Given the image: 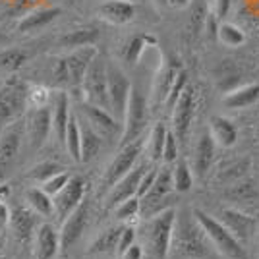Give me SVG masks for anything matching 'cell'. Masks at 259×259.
I'll use <instances>...</instances> for the list:
<instances>
[{"mask_svg": "<svg viewBox=\"0 0 259 259\" xmlns=\"http://www.w3.org/2000/svg\"><path fill=\"white\" fill-rule=\"evenodd\" d=\"M190 4V0H168V6L172 8H186Z\"/></svg>", "mask_w": 259, "mask_h": 259, "instance_id": "51", "label": "cell"}, {"mask_svg": "<svg viewBox=\"0 0 259 259\" xmlns=\"http://www.w3.org/2000/svg\"><path fill=\"white\" fill-rule=\"evenodd\" d=\"M195 108H197L195 89L188 85L172 107V132L180 141L188 138V132L192 128V122L195 116Z\"/></svg>", "mask_w": 259, "mask_h": 259, "instance_id": "11", "label": "cell"}, {"mask_svg": "<svg viewBox=\"0 0 259 259\" xmlns=\"http://www.w3.org/2000/svg\"><path fill=\"white\" fill-rule=\"evenodd\" d=\"M182 70H184L182 62H180L178 58H174V56L166 58V60L162 62L161 68H159V72H157V76L153 79V89H151L153 107H159V105H164V103H166V97H168L174 81H176V77H178V74H180Z\"/></svg>", "mask_w": 259, "mask_h": 259, "instance_id": "14", "label": "cell"}, {"mask_svg": "<svg viewBox=\"0 0 259 259\" xmlns=\"http://www.w3.org/2000/svg\"><path fill=\"white\" fill-rule=\"evenodd\" d=\"M122 228L124 227H112V228H107L103 234H99L97 240L91 244L89 253H116Z\"/></svg>", "mask_w": 259, "mask_h": 259, "instance_id": "31", "label": "cell"}, {"mask_svg": "<svg viewBox=\"0 0 259 259\" xmlns=\"http://www.w3.org/2000/svg\"><path fill=\"white\" fill-rule=\"evenodd\" d=\"M174 221H176V211L174 209H162L159 213L149 217L145 225V242L147 249L155 259L168 257L170 249V240H172Z\"/></svg>", "mask_w": 259, "mask_h": 259, "instance_id": "3", "label": "cell"}, {"mask_svg": "<svg viewBox=\"0 0 259 259\" xmlns=\"http://www.w3.org/2000/svg\"><path fill=\"white\" fill-rule=\"evenodd\" d=\"M64 147L66 151H68V155L72 157V161L81 162V132H79V120H77L76 112L70 114V122H68V130H66Z\"/></svg>", "mask_w": 259, "mask_h": 259, "instance_id": "29", "label": "cell"}, {"mask_svg": "<svg viewBox=\"0 0 259 259\" xmlns=\"http://www.w3.org/2000/svg\"><path fill=\"white\" fill-rule=\"evenodd\" d=\"M162 161L166 164L178 161V138L174 132L166 134V141H164V151H162Z\"/></svg>", "mask_w": 259, "mask_h": 259, "instance_id": "43", "label": "cell"}, {"mask_svg": "<svg viewBox=\"0 0 259 259\" xmlns=\"http://www.w3.org/2000/svg\"><path fill=\"white\" fill-rule=\"evenodd\" d=\"M147 45H157V39L153 35H136L130 39V43L124 49V60L128 64H138L143 51L147 49Z\"/></svg>", "mask_w": 259, "mask_h": 259, "instance_id": "35", "label": "cell"}, {"mask_svg": "<svg viewBox=\"0 0 259 259\" xmlns=\"http://www.w3.org/2000/svg\"><path fill=\"white\" fill-rule=\"evenodd\" d=\"M97 54H99V51L95 49V45H89V47L76 49V51H72V53L66 56L68 74H70V89L81 91L87 70H89L91 62L97 58Z\"/></svg>", "mask_w": 259, "mask_h": 259, "instance_id": "15", "label": "cell"}, {"mask_svg": "<svg viewBox=\"0 0 259 259\" xmlns=\"http://www.w3.org/2000/svg\"><path fill=\"white\" fill-rule=\"evenodd\" d=\"M27 93L29 83L20 77H10L0 85V134L10 124L22 120L27 110Z\"/></svg>", "mask_w": 259, "mask_h": 259, "instance_id": "2", "label": "cell"}, {"mask_svg": "<svg viewBox=\"0 0 259 259\" xmlns=\"http://www.w3.org/2000/svg\"><path fill=\"white\" fill-rule=\"evenodd\" d=\"M166 134L168 130L164 128L162 122H157L153 126L151 134H149V141H147V155L153 162L162 161V151H164V141H166Z\"/></svg>", "mask_w": 259, "mask_h": 259, "instance_id": "34", "label": "cell"}, {"mask_svg": "<svg viewBox=\"0 0 259 259\" xmlns=\"http://www.w3.org/2000/svg\"><path fill=\"white\" fill-rule=\"evenodd\" d=\"M157 6H168V0H153Z\"/></svg>", "mask_w": 259, "mask_h": 259, "instance_id": "53", "label": "cell"}, {"mask_svg": "<svg viewBox=\"0 0 259 259\" xmlns=\"http://www.w3.org/2000/svg\"><path fill=\"white\" fill-rule=\"evenodd\" d=\"M23 126H25V138L29 141L31 151L41 149L53 130V110L49 107L31 108L23 120Z\"/></svg>", "mask_w": 259, "mask_h": 259, "instance_id": "9", "label": "cell"}, {"mask_svg": "<svg viewBox=\"0 0 259 259\" xmlns=\"http://www.w3.org/2000/svg\"><path fill=\"white\" fill-rule=\"evenodd\" d=\"M147 108H149V103H147L145 95L138 87L132 85L128 107H126V114H124V124H122V136H120L122 145H128L132 141L140 140V136L147 126V120H149Z\"/></svg>", "mask_w": 259, "mask_h": 259, "instance_id": "5", "label": "cell"}, {"mask_svg": "<svg viewBox=\"0 0 259 259\" xmlns=\"http://www.w3.org/2000/svg\"><path fill=\"white\" fill-rule=\"evenodd\" d=\"M207 10V4L203 0H195L192 4V10H190V20H188V33L197 39L201 33L205 31V22H207V16H209Z\"/></svg>", "mask_w": 259, "mask_h": 259, "instance_id": "32", "label": "cell"}, {"mask_svg": "<svg viewBox=\"0 0 259 259\" xmlns=\"http://www.w3.org/2000/svg\"><path fill=\"white\" fill-rule=\"evenodd\" d=\"M8 195H10V186L8 184H2L0 186V201H6Z\"/></svg>", "mask_w": 259, "mask_h": 259, "instance_id": "52", "label": "cell"}, {"mask_svg": "<svg viewBox=\"0 0 259 259\" xmlns=\"http://www.w3.org/2000/svg\"><path fill=\"white\" fill-rule=\"evenodd\" d=\"M4 41H6V35H4V33H0V43H4Z\"/></svg>", "mask_w": 259, "mask_h": 259, "instance_id": "54", "label": "cell"}, {"mask_svg": "<svg viewBox=\"0 0 259 259\" xmlns=\"http://www.w3.org/2000/svg\"><path fill=\"white\" fill-rule=\"evenodd\" d=\"M70 178H72V176H68L66 172L56 174V176H53V178H49L47 182H43V190L51 195V197H54L58 192H62V188L70 182Z\"/></svg>", "mask_w": 259, "mask_h": 259, "instance_id": "44", "label": "cell"}, {"mask_svg": "<svg viewBox=\"0 0 259 259\" xmlns=\"http://www.w3.org/2000/svg\"><path fill=\"white\" fill-rule=\"evenodd\" d=\"M62 248L60 242V232L49 225L43 223L35 230V242H33V259H54L58 255V249Z\"/></svg>", "mask_w": 259, "mask_h": 259, "instance_id": "19", "label": "cell"}, {"mask_svg": "<svg viewBox=\"0 0 259 259\" xmlns=\"http://www.w3.org/2000/svg\"><path fill=\"white\" fill-rule=\"evenodd\" d=\"M87 182L81 176H72L70 182L62 188V192L53 197L54 201V215L58 217V221L64 223L68 217L76 211L77 207L85 201Z\"/></svg>", "mask_w": 259, "mask_h": 259, "instance_id": "8", "label": "cell"}, {"mask_svg": "<svg viewBox=\"0 0 259 259\" xmlns=\"http://www.w3.org/2000/svg\"><path fill=\"white\" fill-rule=\"evenodd\" d=\"M257 138H259V132H257Z\"/></svg>", "mask_w": 259, "mask_h": 259, "instance_id": "58", "label": "cell"}, {"mask_svg": "<svg viewBox=\"0 0 259 259\" xmlns=\"http://www.w3.org/2000/svg\"><path fill=\"white\" fill-rule=\"evenodd\" d=\"M10 225V209L6 207L4 201H0V228Z\"/></svg>", "mask_w": 259, "mask_h": 259, "instance_id": "50", "label": "cell"}, {"mask_svg": "<svg viewBox=\"0 0 259 259\" xmlns=\"http://www.w3.org/2000/svg\"><path fill=\"white\" fill-rule=\"evenodd\" d=\"M230 10V0H213V14H215L219 20H225Z\"/></svg>", "mask_w": 259, "mask_h": 259, "instance_id": "48", "label": "cell"}, {"mask_svg": "<svg viewBox=\"0 0 259 259\" xmlns=\"http://www.w3.org/2000/svg\"><path fill=\"white\" fill-rule=\"evenodd\" d=\"M99 16L112 25H126L136 16V6L128 0H105L99 6Z\"/></svg>", "mask_w": 259, "mask_h": 259, "instance_id": "22", "label": "cell"}, {"mask_svg": "<svg viewBox=\"0 0 259 259\" xmlns=\"http://www.w3.org/2000/svg\"><path fill=\"white\" fill-rule=\"evenodd\" d=\"M219 221L234 234L240 244H248L249 240L257 236V219L240 209H232V207L223 209Z\"/></svg>", "mask_w": 259, "mask_h": 259, "instance_id": "13", "label": "cell"}, {"mask_svg": "<svg viewBox=\"0 0 259 259\" xmlns=\"http://www.w3.org/2000/svg\"><path fill=\"white\" fill-rule=\"evenodd\" d=\"M188 87V74L186 72H180L178 74V77H176V81H174V85H172V89H170V93H168V97H166V107L168 108H172L174 105H176V101L180 99V95L184 93V89Z\"/></svg>", "mask_w": 259, "mask_h": 259, "instance_id": "42", "label": "cell"}, {"mask_svg": "<svg viewBox=\"0 0 259 259\" xmlns=\"http://www.w3.org/2000/svg\"><path fill=\"white\" fill-rule=\"evenodd\" d=\"M35 225H37V213L27 205H14L10 209V228L18 242H29L35 236Z\"/></svg>", "mask_w": 259, "mask_h": 259, "instance_id": "20", "label": "cell"}, {"mask_svg": "<svg viewBox=\"0 0 259 259\" xmlns=\"http://www.w3.org/2000/svg\"><path fill=\"white\" fill-rule=\"evenodd\" d=\"M0 249H2V234H0Z\"/></svg>", "mask_w": 259, "mask_h": 259, "instance_id": "56", "label": "cell"}, {"mask_svg": "<svg viewBox=\"0 0 259 259\" xmlns=\"http://www.w3.org/2000/svg\"><path fill=\"white\" fill-rule=\"evenodd\" d=\"M147 172V166L145 164H140V166H134L124 178H120L118 182L110 188V192L107 195V201H105V207L107 209H114V207L126 201L130 197L138 195V190H140V184L143 174Z\"/></svg>", "mask_w": 259, "mask_h": 259, "instance_id": "16", "label": "cell"}, {"mask_svg": "<svg viewBox=\"0 0 259 259\" xmlns=\"http://www.w3.org/2000/svg\"><path fill=\"white\" fill-rule=\"evenodd\" d=\"M25 201L39 217H51L54 213L53 197L45 192L43 188H31L25 192Z\"/></svg>", "mask_w": 259, "mask_h": 259, "instance_id": "30", "label": "cell"}, {"mask_svg": "<svg viewBox=\"0 0 259 259\" xmlns=\"http://www.w3.org/2000/svg\"><path fill=\"white\" fill-rule=\"evenodd\" d=\"M170 259H221L223 255L217 251L207 232L195 219L194 209L176 211L172 240L168 249Z\"/></svg>", "mask_w": 259, "mask_h": 259, "instance_id": "1", "label": "cell"}, {"mask_svg": "<svg viewBox=\"0 0 259 259\" xmlns=\"http://www.w3.org/2000/svg\"><path fill=\"white\" fill-rule=\"evenodd\" d=\"M107 77H108V103H110V112L116 118L124 120L126 107H128L130 93H132V83L128 81L122 68L108 62L107 64Z\"/></svg>", "mask_w": 259, "mask_h": 259, "instance_id": "7", "label": "cell"}, {"mask_svg": "<svg viewBox=\"0 0 259 259\" xmlns=\"http://www.w3.org/2000/svg\"><path fill=\"white\" fill-rule=\"evenodd\" d=\"M79 110H81L83 118L101 134L103 140H112L118 134L120 124L116 122V116L110 110L97 107V105H91V103H85V101L79 105Z\"/></svg>", "mask_w": 259, "mask_h": 259, "instance_id": "18", "label": "cell"}, {"mask_svg": "<svg viewBox=\"0 0 259 259\" xmlns=\"http://www.w3.org/2000/svg\"><path fill=\"white\" fill-rule=\"evenodd\" d=\"M25 134V126L22 120L10 124L0 134V178L10 168V164L16 161L20 147H22V136Z\"/></svg>", "mask_w": 259, "mask_h": 259, "instance_id": "17", "label": "cell"}, {"mask_svg": "<svg viewBox=\"0 0 259 259\" xmlns=\"http://www.w3.org/2000/svg\"><path fill=\"white\" fill-rule=\"evenodd\" d=\"M172 180H174V190L180 192V194H186L192 190L194 186V174H192V168L188 166L186 161H176L172 168Z\"/></svg>", "mask_w": 259, "mask_h": 259, "instance_id": "37", "label": "cell"}, {"mask_svg": "<svg viewBox=\"0 0 259 259\" xmlns=\"http://www.w3.org/2000/svg\"><path fill=\"white\" fill-rule=\"evenodd\" d=\"M215 147L217 143L211 136V132H203L197 140L194 151V170L199 178H203L207 174V170L211 168L213 159H215Z\"/></svg>", "mask_w": 259, "mask_h": 259, "instance_id": "24", "label": "cell"}, {"mask_svg": "<svg viewBox=\"0 0 259 259\" xmlns=\"http://www.w3.org/2000/svg\"><path fill=\"white\" fill-rule=\"evenodd\" d=\"M99 39V33L95 29H76V31L68 33L60 39V45L66 49H81V47H89V45H95V41Z\"/></svg>", "mask_w": 259, "mask_h": 259, "instance_id": "36", "label": "cell"}, {"mask_svg": "<svg viewBox=\"0 0 259 259\" xmlns=\"http://www.w3.org/2000/svg\"><path fill=\"white\" fill-rule=\"evenodd\" d=\"M141 155V141H132L128 145H122V149L118 151V155L112 159V162L107 166L105 176H103V186L110 190L114 184L118 182L120 178H124L126 174L136 166V161Z\"/></svg>", "mask_w": 259, "mask_h": 259, "instance_id": "10", "label": "cell"}, {"mask_svg": "<svg viewBox=\"0 0 259 259\" xmlns=\"http://www.w3.org/2000/svg\"><path fill=\"white\" fill-rule=\"evenodd\" d=\"M157 172H159V170H155V168H147V172L143 174L141 184H140V190H138V197H140V199L151 190L153 182H155V178H157Z\"/></svg>", "mask_w": 259, "mask_h": 259, "instance_id": "47", "label": "cell"}, {"mask_svg": "<svg viewBox=\"0 0 259 259\" xmlns=\"http://www.w3.org/2000/svg\"><path fill=\"white\" fill-rule=\"evenodd\" d=\"M255 195H257V192H255L253 186L248 182L236 184V186L230 190V197H234L238 201H251Z\"/></svg>", "mask_w": 259, "mask_h": 259, "instance_id": "45", "label": "cell"}, {"mask_svg": "<svg viewBox=\"0 0 259 259\" xmlns=\"http://www.w3.org/2000/svg\"><path fill=\"white\" fill-rule=\"evenodd\" d=\"M195 219L199 221V225L203 227V230L207 232L209 240L213 242V246L217 248V251L228 259H244L246 257V251L242 248V244L238 242L234 234L228 230L219 219L211 217L209 213L201 211V209H194Z\"/></svg>", "mask_w": 259, "mask_h": 259, "instance_id": "4", "label": "cell"}, {"mask_svg": "<svg viewBox=\"0 0 259 259\" xmlns=\"http://www.w3.org/2000/svg\"><path fill=\"white\" fill-rule=\"evenodd\" d=\"M174 190V180H172V168H161L157 172V178L153 182L151 190L147 194L141 197V215L143 217H149L155 215L162 211V199L168 197L170 192Z\"/></svg>", "mask_w": 259, "mask_h": 259, "instance_id": "12", "label": "cell"}, {"mask_svg": "<svg viewBox=\"0 0 259 259\" xmlns=\"http://www.w3.org/2000/svg\"><path fill=\"white\" fill-rule=\"evenodd\" d=\"M64 172V168L58 164V162H53V161H45V162H39V164H35L31 170L27 172V178L29 180H37V182H47L49 178H53L56 174Z\"/></svg>", "mask_w": 259, "mask_h": 259, "instance_id": "39", "label": "cell"}, {"mask_svg": "<svg viewBox=\"0 0 259 259\" xmlns=\"http://www.w3.org/2000/svg\"><path fill=\"white\" fill-rule=\"evenodd\" d=\"M114 215L118 221H134L141 215V199L138 195L130 197L126 201H122L114 207Z\"/></svg>", "mask_w": 259, "mask_h": 259, "instance_id": "40", "label": "cell"}, {"mask_svg": "<svg viewBox=\"0 0 259 259\" xmlns=\"http://www.w3.org/2000/svg\"><path fill=\"white\" fill-rule=\"evenodd\" d=\"M209 132H211L215 143L221 147H232L238 140L236 126L225 116H213L209 122Z\"/></svg>", "mask_w": 259, "mask_h": 259, "instance_id": "27", "label": "cell"}, {"mask_svg": "<svg viewBox=\"0 0 259 259\" xmlns=\"http://www.w3.org/2000/svg\"><path fill=\"white\" fill-rule=\"evenodd\" d=\"M132 244H136V230L134 227H124L122 228V234H120V240H118V249H116V253L122 255L126 249L132 246Z\"/></svg>", "mask_w": 259, "mask_h": 259, "instance_id": "46", "label": "cell"}, {"mask_svg": "<svg viewBox=\"0 0 259 259\" xmlns=\"http://www.w3.org/2000/svg\"><path fill=\"white\" fill-rule=\"evenodd\" d=\"M219 41L223 45H227V47L236 49L240 45H244L246 33L242 31L238 25H234V23H221V27H219Z\"/></svg>", "mask_w": 259, "mask_h": 259, "instance_id": "38", "label": "cell"}, {"mask_svg": "<svg viewBox=\"0 0 259 259\" xmlns=\"http://www.w3.org/2000/svg\"><path fill=\"white\" fill-rule=\"evenodd\" d=\"M29 54L23 49H0V72L12 74L16 70H20L25 62H27Z\"/></svg>", "mask_w": 259, "mask_h": 259, "instance_id": "33", "label": "cell"}, {"mask_svg": "<svg viewBox=\"0 0 259 259\" xmlns=\"http://www.w3.org/2000/svg\"><path fill=\"white\" fill-rule=\"evenodd\" d=\"M120 259H143V248H141L140 244H132L122 255Z\"/></svg>", "mask_w": 259, "mask_h": 259, "instance_id": "49", "label": "cell"}, {"mask_svg": "<svg viewBox=\"0 0 259 259\" xmlns=\"http://www.w3.org/2000/svg\"><path fill=\"white\" fill-rule=\"evenodd\" d=\"M0 85H2V81H0Z\"/></svg>", "mask_w": 259, "mask_h": 259, "instance_id": "59", "label": "cell"}, {"mask_svg": "<svg viewBox=\"0 0 259 259\" xmlns=\"http://www.w3.org/2000/svg\"><path fill=\"white\" fill-rule=\"evenodd\" d=\"M87 219H89V205L87 201H83L77 207L72 215L62 223V230H60V242L62 248H72L77 240L81 238L83 230L87 227Z\"/></svg>", "mask_w": 259, "mask_h": 259, "instance_id": "21", "label": "cell"}, {"mask_svg": "<svg viewBox=\"0 0 259 259\" xmlns=\"http://www.w3.org/2000/svg\"><path fill=\"white\" fill-rule=\"evenodd\" d=\"M58 16H60V8H41V10H35L31 14H27L22 22L18 23V31H35L39 27H45L47 23L54 22Z\"/></svg>", "mask_w": 259, "mask_h": 259, "instance_id": "28", "label": "cell"}, {"mask_svg": "<svg viewBox=\"0 0 259 259\" xmlns=\"http://www.w3.org/2000/svg\"><path fill=\"white\" fill-rule=\"evenodd\" d=\"M255 242H257V251H259V232H257V236H255Z\"/></svg>", "mask_w": 259, "mask_h": 259, "instance_id": "55", "label": "cell"}, {"mask_svg": "<svg viewBox=\"0 0 259 259\" xmlns=\"http://www.w3.org/2000/svg\"><path fill=\"white\" fill-rule=\"evenodd\" d=\"M53 103L51 91L43 85H29L27 93V108H45Z\"/></svg>", "mask_w": 259, "mask_h": 259, "instance_id": "41", "label": "cell"}, {"mask_svg": "<svg viewBox=\"0 0 259 259\" xmlns=\"http://www.w3.org/2000/svg\"><path fill=\"white\" fill-rule=\"evenodd\" d=\"M79 120V132H81V162H89L97 157V153L101 151L103 145V138L97 130L93 128L85 118Z\"/></svg>", "mask_w": 259, "mask_h": 259, "instance_id": "26", "label": "cell"}, {"mask_svg": "<svg viewBox=\"0 0 259 259\" xmlns=\"http://www.w3.org/2000/svg\"><path fill=\"white\" fill-rule=\"evenodd\" d=\"M259 101V83H246L240 85L232 91H228L223 97V103L232 110H240V108H248L255 105Z\"/></svg>", "mask_w": 259, "mask_h": 259, "instance_id": "25", "label": "cell"}, {"mask_svg": "<svg viewBox=\"0 0 259 259\" xmlns=\"http://www.w3.org/2000/svg\"><path fill=\"white\" fill-rule=\"evenodd\" d=\"M128 2H140V0H128Z\"/></svg>", "mask_w": 259, "mask_h": 259, "instance_id": "57", "label": "cell"}, {"mask_svg": "<svg viewBox=\"0 0 259 259\" xmlns=\"http://www.w3.org/2000/svg\"><path fill=\"white\" fill-rule=\"evenodd\" d=\"M107 60L97 54V58L91 62L89 70L83 79V87H81V93L85 103L91 105H97L110 110V103H108V77H107Z\"/></svg>", "mask_w": 259, "mask_h": 259, "instance_id": "6", "label": "cell"}, {"mask_svg": "<svg viewBox=\"0 0 259 259\" xmlns=\"http://www.w3.org/2000/svg\"><path fill=\"white\" fill-rule=\"evenodd\" d=\"M70 114H72V108H70V99L64 89L56 91V95L53 99V130L56 140L64 143L66 140V130H68V122H70Z\"/></svg>", "mask_w": 259, "mask_h": 259, "instance_id": "23", "label": "cell"}]
</instances>
